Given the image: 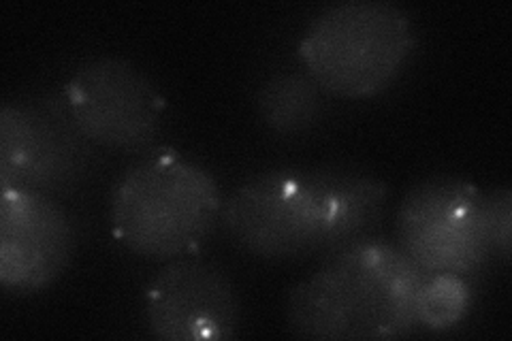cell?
Here are the masks:
<instances>
[{"instance_id":"1","label":"cell","mask_w":512,"mask_h":341,"mask_svg":"<svg viewBox=\"0 0 512 341\" xmlns=\"http://www.w3.org/2000/svg\"><path fill=\"white\" fill-rule=\"evenodd\" d=\"M389 188L346 167H276L237 186L222 226L244 252L271 263L329 258L376 237Z\"/></svg>"},{"instance_id":"2","label":"cell","mask_w":512,"mask_h":341,"mask_svg":"<svg viewBox=\"0 0 512 341\" xmlns=\"http://www.w3.org/2000/svg\"><path fill=\"white\" fill-rule=\"evenodd\" d=\"M425 273L395 243L365 239L325 258L286 297V324L318 341L399 339L419 331L416 297Z\"/></svg>"},{"instance_id":"3","label":"cell","mask_w":512,"mask_h":341,"mask_svg":"<svg viewBox=\"0 0 512 341\" xmlns=\"http://www.w3.org/2000/svg\"><path fill=\"white\" fill-rule=\"evenodd\" d=\"M216 177L178 152L156 150L111 188L109 216L120 243L150 261L192 256L222 222Z\"/></svg>"},{"instance_id":"4","label":"cell","mask_w":512,"mask_h":341,"mask_svg":"<svg viewBox=\"0 0 512 341\" xmlns=\"http://www.w3.org/2000/svg\"><path fill=\"white\" fill-rule=\"evenodd\" d=\"M416 47L410 13L387 0H346L320 11L299 43L316 84L342 99H370L391 88Z\"/></svg>"},{"instance_id":"5","label":"cell","mask_w":512,"mask_h":341,"mask_svg":"<svg viewBox=\"0 0 512 341\" xmlns=\"http://www.w3.org/2000/svg\"><path fill=\"white\" fill-rule=\"evenodd\" d=\"M395 246L425 275L472 278L495 256L485 190L451 175L412 186L395 216Z\"/></svg>"},{"instance_id":"6","label":"cell","mask_w":512,"mask_h":341,"mask_svg":"<svg viewBox=\"0 0 512 341\" xmlns=\"http://www.w3.org/2000/svg\"><path fill=\"white\" fill-rule=\"evenodd\" d=\"M96 165V145L64 99L30 96L0 109V190L67 197Z\"/></svg>"},{"instance_id":"7","label":"cell","mask_w":512,"mask_h":341,"mask_svg":"<svg viewBox=\"0 0 512 341\" xmlns=\"http://www.w3.org/2000/svg\"><path fill=\"white\" fill-rule=\"evenodd\" d=\"M62 99L96 148L143 152L163 128V96L137 64L124 58L84 62L64 86Z\"/></svg>"},{"instance_id":"8","label":"cell","mask_w":512,"mask_h":341,"mask_svg":"<svg viewBox=\"0 0 512 341\" xmlns=\"http://www.w3.org/2000/svg\"><path fill=\"white\" fill-rule=\"evenodd\" d=\"M77 248V226L58 199L24 190L0 197V286L24 297L52 286Z\"/></svg>"},{"instance_id":"9","label":"cell","mask_w":512,"mask_h":341,"mask_svg":"<svg viewBox=\"0 0 512 341\" xmlns=\"http://www.w3.org/2000/svg\"><path fill=\"white\" fill-rule=\"evenodd\" d=\"M242 318L235 284L218 265L182 256L169 261L146 288V322L156 339H233Z\"/></svg>"},{"instance_id":"10","label":"cell","mask_w":512,"mask_h":341,"mask_svg":"<svg viewBox=\"0 0 512 341\" xmlns=\"http://www.w3.org/2000/svg\"><path fill=\"white\" fill-rule=\"evenodd\" d=\"M256 109L271 133L299 137L325 118L327 92L303 71H278L256 92Z\"/></svg>"},{"instance_id":"11","label":"cell","mask_w":512,"mask_h":341,"mask_svg":"<svg viewBox=\"0 0 512 341\" xmlns=\"http://www.w3.org/2000/svg\"><path fill=\"white\" fill-rule=\"evenodd\" d=\"M474 303L470 280L463 275H425L416 297L419 329L448 331L468 318Z\"/></svg>"},{"instance_id":"12","label":"cell","mask_w":512,"mask_h":341,"mask_svg":"<svg viewBox=\"0 0 512 341\" xmlns=\"http://www.w3.org/2000/svg\"><path fill=\"white\" fill-rule=\"evenodd\" d=\"M487 224L493 254L510 263L512 254V192L510 188H493L485 192Z\"/></svg>"}]
</instances>
